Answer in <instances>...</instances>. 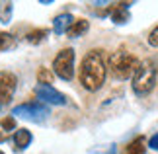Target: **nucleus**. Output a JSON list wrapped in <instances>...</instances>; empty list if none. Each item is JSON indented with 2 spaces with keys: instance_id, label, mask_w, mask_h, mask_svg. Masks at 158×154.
<instances>
[{
  "instance_id": "nucleus-1",
  "label": "nucleus",
  "mask_w": 158,
  "mask_h": 154,
  "mask_svg": "<svg viewBox=\"0 0 158 154\" xmlns=\"http://www.w3.org/2000/svg\"><path fill=\"white\" fill-rule=\"evenodd\" d=\"M106 74H107V65H106V57L102 49H92L84 55L82 63H80V84L90 92L100 90L106 82Z\"/></svg>"
},
{
  "instance_id": "nucleus-2",
  "label": "nucleus",
  "mask_w": 158,
  "mask_h": 154,
  "mask_svg": "<svg viewBox=\"0 0 158 154\" xmlns=\"http://www.w3.org/2000/svg\"><path fill=\"white\" fill-rule=\"evenodd\" d=\"M139 63H141V60H139L133 53H129L127 49H119V51L113 53L111 59H109V69H111L113 78L127 80V78H131L135 74Z\"/></svg>"
},
{
  "instance_id": "nucleus-3",
  "label": "nucleus",
  "mask_w": 158,
  "mask_h": 154,
  "mask_svg": "<svg viewBox=\"0 0 158 154\" xmlns=\"http://www.w3.org/2000/svg\"><path fill=\"white\" fill-rule=\"evenodd\" d=\"M156 84V66L150 59L141 60L133 74V90L139 96H147Z\"/></svg>"
},
{
  "instance_id": "nucleus-4",
  "label": "nucleus",
  "mask_w": 158,
  "mask_h": 154,
  "mask_svg": "<svg viewBox=\"0 0 158 154\" xmlns=\"http://www.w3.org/2000/svg\"><path fill=\"white\" fill-rule=\"evenodd\" d=\"M53 70L60 80H72L74 76V51L72 49H63L53 60Z\"/></svg>"
},
{
  "instance_id": "nucleus-5",
  "label": "nucleus",
  "mask_w": 158,
  "mask_h": 154,
  "mask_svg": "<svg viewBox=\"0 0 158 154\" xmlns=\"http://www.w3.org/2000/svg\"><path fill=\"white\" fill-rule=\"evenodd\" d=\"M47 115H49V107L37 102L22 103L12 111V117H22V119H29V121H43Z\"/></svg>"
},
{
  "instance_id": "nucleus-6",
  "label": "nucleus",
  "mask_w": 158,
  "mask_h": 154,
  "mask_svg": "<svg viewBox=\"0 0 158 154\" xmlns=\"http://www.w3.org/2000/svg\"><path fill=\"white\" fill-rule=\"evenodd\" d=\"M18 86V78L12 72H0V106L12 100Z\"/></svg>"
},
{
  "instance_id": "nucleus-7",
  "label": "nucleus",
  "mask_w": 158,
  "mask_h": 154,
  "mask_svg": "<svg viewBox=\"0 0 158 154\" xmlns=\"http://www.w3.org/2000/svg\"><path fill=\"white\" fill-rule=\"evenodd\" d=\"M35 94H37L39 100H43L47 103H53V106H66V96L57 92L51 86H43V84H37L35 88Z\"/></svg>"
},
{
  "instance_id": "nucleus-8",
  "label": "nucleus",
  "mask_w": 158,
  "mask_h": 154,
  "mask_svg": "<svg viewBox=\"0 0 158 154\" xmlns=\"http://www.w3.org/2000/svg\"><path fill=\"white\" fill-rule=\"evenodd\" d=\"M107 14L111 16V20H113V23H127L129 22V18H131V14H129V4H125V2H121V4H113L111 8L107 10Z\"/></svg>"
},
{
  "instance_id": "nucleus-9",
  "label": "nucleus",
  "mask_w": 158,
  "mask_h": 154,
  "mask_svg": "<svg viewBox=\"0 0 158 154\" xmlns=\"http://www.w3.org/2000/svg\"><path fill=\"white\" fill-rule=\"evenodd\" d=\"M72 22H74V18H72L70 14H60L55 18V22H53V31L57 33V35H63L69 31V27L72 26Z\"/></svg>"
},
{
  "instance_id": "nucleus-10",
  "label": "nucleus",
  "mask_w": 158,
  "mask_h": 154,
  "mask_svg": "<svg viewBox=\"0 0 158 154\" xmlns=\"http://www.w3.org/2000/svg\"><path fill=\"white\" fill-rule=\"evenodd\" d=\"M31 140H33V137L27 129H20V131H16V135H14V144H16L18 150H26L27 146L31 144Z\"/></svg>"
},
{
  "instance_id": "nucleus-11",
  "label": "nucleus",
  "mask_w": 158,
  "mask_h": 154,
  "mask_svg": "<svg viewBox=\"0 0 158 154\" xmlns=\"http://www.w3.org/2000/svg\"><path fill=\"white\" fill-rule=\"evenodd\" d=\"M88 27H90V23L86 22V20H74L72 22V26L69 27V31H66V35L69 37H80V35H84L88 31Z\"/></svg>"
},
{
  "instance_id": "nucleus-12",
  "label": "nucleus",
  "mask_w": 158,
  "mask_h": 154,
  "mask_svg": "<svg viewBox=\"0 0 158 154\" xmlns=\"http://www.w3.org/2000/svg\"><path fill=\"white\" fill-rule=\"evenodd\" d=\"M144 150H147V140H144V137H137L127 144L125 154H144Z\"/></svg>"
},
{
  "instance_id": "nucleus-13",
  "label": "nucleus",
  "mask_w": 158,
  "mask_h": 154,
  "mask_svg": "<svg viewBox=\"0 0 158 154\" xmlns=\"http://www.w3.org/2000/svg\"><path fill=\"white\" fill-rule=\"evenodd\" d=\"M14 47H16L14 35H10L6 31H0V51H8V49H14Z\"/></svg>"
},
{
  "instance_id": "nucleus-14",
  "label": "nucleus",
  "mask_w": 158,
  "mask_h": 154,
  "mask_svg": "<svg viewBox=\"0 0 158 154\" xmlns=\"http://www.w3.org/2000/svg\"><path fill=\"white\" fill-rule=\"evenodd\" d=\"M49 33L47 29H33V31H29L27 35H26V39L29 41V43H41L45 39V35Z\"/></svg>"
},
{
  "instance_id": "nucleus-15",
  "label": "nucleus",
  "mask_w": 158,
  "mask_h": 154,
  "mask_svg": "<svg viewBox=\"0 0 158 154\" xmlns=\"http://www.w3.org/2000/svg\"><path fill=\"white\" fill-rule=\"evenodd\" d=\"M37 82L43 86H49L53 82V72L49 69H39L37 70Z\"/></svg>"
},
{
  "instance_id": "nucleus-16",
  "label": "nucleus",
  "mask_w": 158,
  "mask_h": 154,
  "mask_svg": "<svg viewBox=\"0 0 158 154\" xmlns=\"http://www.w3.org/2000/svg\"><path fill=\"white\" fill-rule=\"evenodd\" d=\"M12 18V4H0V22L2 23H8Z\"/></svg>"
},
{
  "instance_id": "nucleus-17",
  "label": "nucleus",
  "mask_w": 158,
  "mask_h": 154,
  "mask_svg": "<svg viewBox=\"0 0 158 154\" xmlns=\"http://www.w3.org/2000/svg\"><path fill=\"white\" fill-rule=\"evenodd\" d=\"M0 125H2L4 133H8V131H14V129H16V117H12V115L4 117V119L0 121Z\"/></svg>"
},
{
  "instance_id": "nucleus-18",
  "label": "nucleus",
  "mask_w": 158,
  "mask_h": 154,
  "mask_svg": "<svg viewBox=\"0 0 158 154\" xmlns=\"http://www.w3.org/2000/svg\"><path fill=\"white\" fill-rule=\"evenodd\" d=\"M148 43L152 47H158V26L152 29V31H150V35H148Z\"/></svg>"
},
{
  "instance_id": "nucleus-19",
  "label": "nucleus",
  "mask_w": 158,
  "mask_h": 154,
  "mask_svg": "<svg viewBox=\"0 0 158 154\" xmlns=\"http://www.w3.org/2000/svg\"><path fill=\"white\" fill-rule=\"evenodd\" d=\"M148 146H150L152 150H158V133L150 137V140H148Z\"/></svg>"
},
{
  "instance_id": "nucleus-20",
  "label": "nucleus",
  "mask_w": 158,
  "mask_h": 154,
  "mask_svg": "<svg viewBox=\"0 0 158 154\" xmlns=\"http://www.w3.org/2000/svg\"><path fill=\"white\" fill-rule=\"evenodd\" d=\"M2 140H6V133H0V143H2Z\"/></svg>"
},
{
  "instance_id": "nucleus-21",
  "label": "nucleus",
  "mask_w": 158,
  "mask_h": 154,
  "mask_svg": "<svg viewBox=\"0 0 158 154\" xmlns=\"http://www.w3.org/2000/svg\"><path fill=\"white\" fill-rule=\"evenodd\" d=\"M109 154H115V148H111V152H109Z\"/></svg>"
},
{
  "instance_id": "nucleus-22",
  "label": "nucleus",
  "mask_w": 158,
  "mask_h": 154,
  "mask_svg": "<svg viewBox=\"0 0 158 154\" xmlns=\"http://www.w3.org/2000/svg\"><path fill=\"white\" fill-rule=\"evenodd\" d=\"M0 154H4V152H2V150H0Z\"/></svg>"
}]
</instances>
